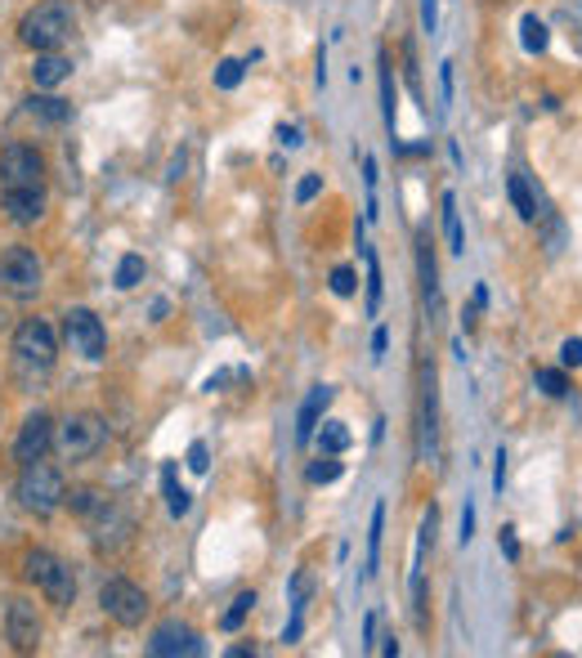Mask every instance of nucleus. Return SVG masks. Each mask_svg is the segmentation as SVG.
I'll list each match as a JSON object with an SVG mask.
<instances>
[{
    "label": "nucleus",
    "instance_id": "40",
    "mask_svg": "<svg viewBox=\"0 0 582 658\" xmlns=\"http://www.w3.org/2000/svg\"><path fill=\"white\" fill-rule=\"evenodd\" d=\"M457 537H461V546L476 537V506H470V502H466V510H461V533H457Z\"/></svg>",
    "mask_w": 582,
    "mask_h": 658
},
{
    "label": "nucleus",
    "instance_id": "23",
    "mask_svg": "<svg viewBox=\"0 0 582 658\" xmlns=\"http://www.w3.org/2000/svg\"><path fill=\"white\" fill-rule=\"evenodd\" d=\"M314 439H318L322 453H345V448H350V430H345L341 421H322V426L314 430Z\"/></svg>",
    "mask_w": 582,
    "mask_h": 658
},
{
    "label": "nucleus",
    "instance_id": "38",
    "mask_svg": "<svg viewBox=\"0 0 582 658\" xmlns=\"http://www.w3.org/2000/svg\"><path fill=\"white\" fill-rule=\"evenodd\" d=\"M278 143H282V149H301V143H305V135H301V126H278Z\"/></svg>",
    "mask_w": 582,
    "mask_h": 658
},
{
    "label": "nucleus",
    "instance_id": "7",
    "mask_svg": "<svg viewBox=\"0 0 582 658\" xmlns=\"http://www.w3.org/2000/svg\"><path fill=\"white\" fill-rule=\"evenodd\" d=\"M46 282V269H41V255L31 246H5L0 251V291H10L14 301H31L36 291Z\"/></svg>",
    "mask_w": 582,
    "mask_h": 658
},
{
    "label": "nucleus",
    "instance_id": "32",
    "mask_svg": "<svg viewBox=\"0 0 582 658\" xmlns=\"http://www.w3.org/2000/svg\"><path fill=\"white\" fill-rule=\"evenodd\" d=\"M318 193H322V175H305L301 185H296V202H301V206H305V202H314Z\"/></svg>",
    "mask_w": 582,
    "mask_h": 658
},
{
    "label": "nucleus",
    "instance_id": "19",
    "mask_svg": "<svg viewBox=\"0 0 582 658\" xmlns=\"http://www.w3.org/2000/svg\"><path fill=\"white\" fill-rule=\"evenodd\" d=\"M430 233L417 238V269H421V287H426V301L440 296V265H434V251H430Z\"/></svg>",
    "mask_w": 582,
    "mask_h": 658
},
{
    "label": "nucleus",
    "instance_id": "29",
    "mask_svg": "<svg viewBox=\"0 0 582 658\" xmlns=\"http://www.w3.org/2000/svg\"><path fill=\"white\" fill-rule=\"evenodd\" d=\"M242 72H246V63L225 59L220 67H215V86H220V90H238V86H242Z\"/></svg>",
    "mask_w": 582,
    "mask_h": 658
},
{
    "label": "nucleus",
    "instance_id": "6",
    "mask_svg": "<svg viewBox=\"0 0 582 658\" xmlns=\"http://www.w3.org/2000/svg\"><path fill=\"white\" fill-rule=\"evenodd\" d=\"M59 358V337L46 318H23L14 332V363L23 372H50Z\"/></svg>",
    "mask_w": 582,
    "mask_h": 658
},
{
    "label": "nucleus",
    "instance_id": "42",
    "mask_svg": "<svg viewBox=\"0 0 582 658\" xmlns=\"http://www.w3.org/2000/svg\"><path fill=\"white\" fill-rule=\"evenodd\" d=\"M385 345H390V332H385V327H377V337H372V358H381Z\"/></svg>",
    "mask_w": 582,
    "mask_h": 658
},
{
    "label": "nucleus",
    "instance_id": "39",
    "mask_svg": "<svg viewBox=\"0 0 582 658\" xmlns=\"http://www.w3.org/2000/svg\"><path fill=\"white\" fill-rule=\"evenodd\" d=\"M421 27L426 31L440 27V0H421Z\"/></svg>",
    "mask_w": 582,
    "mask_h": 658
},
{
    "label": "nucleus",
    "instance_id": "25",
    "mask_svg": "<svg viewBox=\"0 0 582 658\" xmlns=\"http://www.w3.org/2000/svg\"><path fill=\"white\" fill-rule=\"evenodd\" d=\"M341 470H345V466L337 461V453H322L318 461H309L305 480H309V484H337V480H341Z\"/></svg>",
    "mask_w": 582,
    "mask_h": 658
},
{
    "label": "nucleus",
    "instance_id": "34",
    "mask_svg": "<svg viewBox=\"0 0 582 658\" xmlns=\"http://www.w3.org/2000/svg\"><path fill=\"white\" fill-rule=\"evenodd\" d=\"M497 546H502V556H506V560H520V537H516V529H511V524H506V529L497 533Z\"/></svg>",
    "mask_w": 582,
    "mask_h": 658
},
{
    "label": "nucleus",
    "instance_id": "33",
    "mask_svg": "<svg viewBox=\"0 0 582 658\" xmlns=\"http://www.w3.org/2000/svg\"><path fill=\"white\" fill-rule=\"evenodd\" d=\"M189 470H193V474H206V470H211V448L202 444V439L189 448Z\"/></svg>",
    "mask_w": 582,
    "mask_h": 658
},
{
    "label": "nucleus",
    "instance_id": "31",
    "mask_svg": "<svg viewBox=\"0 0 582 658\" xmlns=\"http://www.w3.org/2000/svg\"><path fill=\"white\" fill-rule=\"evenodd\" d=\"M332 291H337L341 301H350L354 291H358V274H354L350 265H337V269H332Z\"/></svg>",
    "mask_w": 582,
    "mask_h": 658
},
{
    "label": "nucleus",
    "instance_id": "22",
    "mask_svg": "<svg viewBox=\"0 0 582 658\" xmlns=\"http://www.w3.org/2000/svg\"><path fill=\"white\" fill-rule=\"evenodd\" d=\"M444 233H448V251L461 255L466 251V233H461V215H457V198L444 193Z\"/></svg>",
    "mask_w": 582,
    "mask_h": 658
},
{
    "label": "nucleus",
    "instance_id": "21",
    "mask_svg": "<svg viewBox=\"0 0 582 658\" xmlns=\"http://www.w3.org/2000/svg\"><path fill=\"white\" fill-rule=\"evenodd\" d=\"M520 41H524L529 54H542V50H547V41H552V31H547V23H542L537 14H524L520 18Z\"/></svg>",
    "mask_w": 582,
    "mask_h": 658
},
{
    "label": "nucleus",
    "instance_id": "13",
    "mask_svg": "<svg viewBox=\"0 0 582 658\" xmlns=\"http://www.w3.org/2000/svg\"><path fill=\"white\" fill-rule=\"evenodd\" d=\"M149 654H157V658H175V654L198 658L202 654V636L193 628H185V623H162L153 632V641H149Z\"/></svg>",
    "mask_w": 582,
    "mask_h": 658
},
{
    "label": "nucleus",
    "instance_id": "8",
    "mask_svg": "<svg viewBox=\"0 0 582 658\" xmlns=\"http://www.w3.org/2000/svg\"><path fill=\"white\" fill-rule=\"evenodd\" d=\"M99 605L122 628H139L143 618H149V596H143V587H135L130 578H107L99 587Z\"/></svg>",
    "mask_w": 582,
    "mask_h": 658
},
{
    "label": "nucleus",
    "instance_id": "16",
    "mask_svg": "<svg viewBox=\"0 0 582 658\" xmlns=\"http://www.w3.org/2000/svg\"><path fill=\"white\" fill-rule=\"evenodd\" d=\"M67 77H72V63H67L59 50L36 54V63H31V81H36V90H54V86H63Z\"/></svg>",
    "mask_w": 582,
    "mask_h": 658
},
{
    "label": "nucleus",
    "instance_id": "15",
    "mask_svg": "<svg viewBox=\"0 0 582 658\" xmlns=\"http://www.w3.org/2000/svg\"><path fill=\"white\" fill-rule=\"evenodd\" d=\"M327 404H332V385H314V390L305 394V404H301V413H296V444H309V439H314V430L322 426Z\"/></svg>",
    "mask_w": 582,
    "mask_h": 658
},
{
    "label": "nucleus",
    "instance_id": "4",
    "mask_svg": "<svg viewBox=\"0 0 582 658\" xmlns=\"http://www.w3.org/2000/svg\"><path fill=\"white\" fill-rule=\"evenodd\" d=\"M23 573L36 592H41L50 605L67 609L72 600H77V578H72V569L54 556V552H27L23 556Z\"/></svg>",
    "mask_w": 582,
    "mask_h": 658
},
{
    "label": "nucleus",
    "instance_id": "27",
    "mask_svg": "<svg viewBox=\"0 0 582 658\" xmlns=\"http://www.w3.org/2000/svg\"><path fill=\"white\" fill-rule=\"evenodd\" d=\"M533 385L547 394V398H565V394H569V377H565L560 368H537V372H533Z\"/></svg>",
    "mask_w": 582,
    "mask_h": 658
},
{
    "label": "nucleus",
    "instance_id": "3",
    "mask_svg": "<svg viewBox=\"0 0 582 658\" xmlns=\"http://www.w3.org/2000/svg\"><path fill=\"white\" fill-rule=\"evenodd\" d=\"M72 10L63 5V0H46V5H36V10H27L23 14V23H18V41L27 46V50H36V54H46V50H59L67 36H72Z\"/></svg>",
    "mask_w": 582,
    "mask_h": 658
},
{
    "label": "nucleus",
    "instance_id": "44",
    "mask_svg": "<svg viewBox=\"0 0 582 658\" xmlns=\"http://www.w3.org/2000/svg\"><path fill=\"white\" fill-rule=\"evenodd\" d=\"M363 170H368V189H377V157L363 162Z\"/></svg>",
    "mask_w": 582,
    "mask_h": 658
},
{
    "label": "nucleus",
    "instance_id": "30",
    "mask_svg": "<svg viewBox=\"0 0 582 658\" xmlns=\"http://www.w3.org/2000/svg\"><path fill=\"white\" fill-rule=\"evenodd\" d=\"M363 255H368V314H377L381 309V265H377V255L372 251H363Z\"/></svg>",
    "mask_w": 582,
    "mask_h": 658
},
{
    "label": "nucleus",
    "instance_id": "36",
    "mask_svg": "<svg viewBox=\"0 0 582 658\" xmlns=\"http://www.w3.org/2000/svg\"><path fill=\"white\" fill-rule=\"evenodd\" d=\"M381 94H385V126L394 135V81H390V67L381 72Z\"/></svg>",
    "mask_w": 582,
    "mask_h": 658
},
{
    "label": "nucleus",
    "instance_id": "14",
    "mask_svg": "<svg viewBox=\"0 0 582 658\" xmlns=\"http://www.w3.org/2000/svg\"><path fill=\"white\" fill-rule=\"evenodd\" d=\"M0 206L14 225H36L46 215V189H0Z\"/></svg>",
    "mask_w": 582,
    "mask_h": 658
},
{
    "label": "nucleus",
    "instance_id": "41",
    "mask_svg": "<svg viewBox=\"0 0 582 658\" xmlns=\"http://www.w3.org/2000/svg\"><path fill=\"white\" fill-rule=\"evenodd\" d=\"M372 641H377V618L368 613L363 618V649H372Z\"/></svg>",
    "mask_w": 582,
    "mask_h": 658
},
{
    "label": "nucleus",
    "instance_id": "9",
    "mask_svg": "<svg viewBox=\"0 0 582 658\" xmlns=\"http://www.w3.org/2000/svg\"><path fill=\"white\" fill-rule=\"evenodd\" d=\"M46 185V157L31 143H5L0 149V189H41Z\"/></svg>",
    "mask_w": 582,
    "mask_h": 658
},
{
    "label": "nucleus",
    "instance_id": "18",
    "mask_svg": "<svg viewBox=\"0 0 582 658\" xmlns=\"http://www.w3.org/2000/svg\"><path fill=\"white\" fill-rule=\"evenodd\" d=\"M27 117L46 122V126H63V122L72 117V107H67L63 99H54V94H31V99H27Z\"/></svg>",
    "mask_w": 582,
    "mask_h": 658
},
{
    "label": "nucleus",
    "instance_id": "17",
    "mask_svg": "<svg viewBox=\"0 0 582 658\" xmlns=\"http://www.w3.org/2000/svg\"><path fill=\"white\" fill-rule=\"evenodd\" d=\"M162 489H166V510H170L175 520H185V516H189V506H193V493L175 480V461H166V466H162Z\"/></svg>",
    "mask_w": 582,
    "mask_h": 658
},
{
    "label": "nucleus",
    "instance_id": "10",
    "mask_svg": "<svg viewBox=\"0 0 582 658\" xmlns=\"http://www.w3.org/2000/svg\"><path fill=\"white\" fill-rule=\"evenodd\" d=\"M63 337H67L72 354H81L86 363H99L103 350H107V332H103L99 314H94V309H81V305L63 314Z\"/></svg>",
    "mask_w": 582,
    "mask_h": 658
},
{
    "label": "nucleus",
    "instance_id": "24",
    "mask_svg": "<svg viewBox=\"0 0 582 658\" xmlns=\"http://www.w3.org/2000/svg\"><path fill=\"white\" fill-rule=\"evenodd\" d=\"M381 533H385V502L372 506V529H368V578L381 565Z\"/></svg>",
    "mask_w": 582,
    "mask_h": 658
},
{
    "label": "nucleus",
    "instance_id": "26",
    "mask_svg": "<svg viewBox=\"0 0 582 658\" xmlns=\"http://www.w3.org/2000/svg\"><path fill=\"white\" fill-rule=\"evenodd\" d=\"M251 609H256V592H238V596H233V605H229V609H225V618H220V628H225V632H238V628L246 623V613H251Z\"/></svg>",
    "mask_w": 582,
    "mask_h": 658
},
{
    "label": "nucleus",
    "instance_id": "11",
    "mask_svg": "<svg viewBox=\"0 0 582 658\" xmlns=\"http://www.w3.org/2000/svg\"><path fill=\"white\" fill-rule=\"evenodd\" d=\"M5 636L18 654H31V649H41V636H46V623H41V613H36L31 600H10L5 609Z\"/></svg>",
    "mask_w": 582,
    "mask_h": 658
},
{
    "label": "nucleus",
    "instance_id": "45",
    "mask_svg": "<svg viewBox=\"0 0 582 658\" xmlns=\"http://www.w3.org/2000/svg\"><path fill=\"white\" fill-rule=\"evenodd\" d=\"M381 654H385V658H394V654H398V641H394V636H385V645H381Z\"/></svg>",
    "mask_w": 582,
    "mask_h": 658
},
{
    "label": "nucleus",
    "instance_id": "43",
    "mask_svg": "<svg viewBox=\"0 0 582 658\" xmlns=\"http://www.w3.org/2000/svg\"><path fill=\"white\" fill-rule=\"evenodd\" d=\"M440 81H444V99H453V63H440Z\"/></svg>",
    "mask_w": 582,
    "mask_h": 658
},
{
    "label": "nucleus",
    "instance_id": "12",
    "mask_svg": "<svg viewBox=\"0 0 582 658\" xmlns=\"http://www.w3.org/2000/svg\"><path fill=\"white\" fill-rule=\"evenodd\" d=\"M50 448H54V421L46 413H31L23 421V430H18V439H14V461L27 466L36 457H46Z\"/></svg>",
    "mask_w": 582,
    "mask_h": 658
},
{
    "label": "nucleus",
    "instance_id": "37",
    "mask_svg": "<svg viewBox=\"0 0 582 658\" xmlns=\"http://www.w3.org/2000/svg\"><path fill=\"white\" fill-rule=\"evenodd\" d=\"M502 489H506V448L493 453V493L502 497Z\"/></svg>",
    "mask_w": 582,
    "mask_h": 658
},
{
    "label": "nucleus",
    "instance_id": "28",
    "mask_svg": "<svg viewBox=\"0 0 582 658\" xmlns=\"http://www.w3.org/2000/svg\"><path fill=\"white\" fill-rule=\"evenodd\" d=\"M143 274H149V269H143V255H122V265H117V291H130V287H139L143 282Z\"/></svg>",
    "mask_w": 582,
    "mask_h": 658
},
{
    "label": "nucleus",
    "instance_id": "20",
    "mask_svg": "<svg viewBox=\"0 0 582 658\" xmlns=\"http://www.w3.org/2000/svg\"><path fill=\"white\" fill-rule=\"evenodd\" d=\"M506 193H511V206L520 211V219H529V225L542 215V211H537V198H533V189H529V179H524L520 170H516V175H506Z\"/></svg>",
    "mask_w": 582,
    "mask_h": 658
},
{
    "label": "nucleus",
    "instance_id": "5",
    "mask_svg": "<svg viewBox=\"0 0 582 658\" xmlns=\"http://www.w3.org/2000/svg\"><path fill=\"white\" fill-rule=\"evenodd\" d=\"M107 444V426L94 413H72L54 426V453L63 461H86Z\"/></svg>",
    "mask_w": 582,
    "mask_h": 658
},
{
    "label": "nucleus",
    "instance_id": "1",
    "mask_svg": "<svg viewBox=\"0 0 582 658\" xmlns=\"http://www.w3.org/2000/svg\"><path fill=\"white\" fill-rule=\"evenodd\" d=\"M67 506L86 520V529H90V537H94L99 552H117V546L126 542L130 520H126V510H122L113 497H103V493H94V489H77V493H67Z\"/></svg>",
    "mask_w": 582,
    "mask_h": 658
},
{
    "label": "nucleus",
    "instance_id": "35",
    "mask_svg": "<svg viewBox=\"0 0 582 658\" xmlns=\"http://www.w3.org/2000/svg\"><path fill=\"white\" fill-rule=\"evenodd\" d=\"M560 363H565V368H582V337H569L560 345Z\"/></svg>",
    "mask_w": 582,
    "mask_h": 658
},
{
    "label": "nucleus",
    "instance_id": "2",
    "mask_svg": "<svg viewBox=\"0 0 582 658\" xmlns=\"http://www.w3.org/2000/svg\"><path fill=\"white\" fill-rule=\"evenodd\" d=\"M18 506L27 510V516H36V520H50L54 510L67 502V484H63V474L46 461V457H36V461H27L23 470H18Z\"/></svg>",
    "mask_w": 582,
    "mask_h": 658
}]
</instances>
